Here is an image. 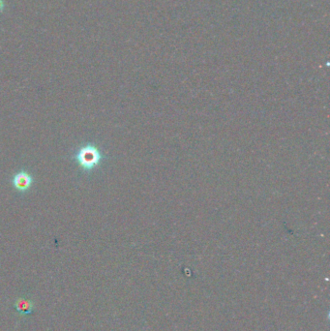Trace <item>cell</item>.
Returning a JSON list of instances; mask_svg holds the SVG:
<instances>
[{
    "mask_svg": "<svg viewBox=\"0 0 330 331\" xmlns=\"http://www.w3.org/2000/svg\"><path fill=\"white\" fill-rule=\"evenodd\" d=\"M105 158L106 156L99 147L91 143L81 147L72 156V159L83 172H91L99 167Z\"/></svg>",
    "mask_w": 330,
    "mask_h": 331,
    "instance_id": "cell-1",
    "label": "cell"
},
{
    "mask_svg": "<svg viewBox=\"0 0 330 331\" xmlns=\"http://www.w3.org/2000/svg\"><path fill=\"white\" fill-rule=\"evenodd\" d=\"M11 183L13 188L17 192L26 193L33 185L34 176L26 169H21L13 175Z\"/></svg>",
    "mask_w": 330,
    "mask_h": 331,
    "instance_id": "cell-2",
    "label": "cell"
},
{
    "mask_svg": "<svg viewBox=\"0 0 330 331\" xmlns=\"http://www.w3.org/2000/svg\"><path fill=\"white\" fill-rule=\"evenodd\" d=\"M14 309L17 311L18 314L22 316L30 315L35 311V304L33 300L26 297H20L16 299L13 305Z\"/></svg>",
    "mask_w": 330,
    "mask_h": 331,
    "instance_id": "cell-3",
    "label": "cell"
},
{
    "mask_svg": "<svg viewBox=\"0 0 330 331\" xmlns=\"http://www.w3.org/2000/svg\"><path fill=\"white\" fill-rule=\"evenodd\" d=\"M5 7V4H4V1L3 0H0V13H2L3 9Z\"/></svg>",
    "mask_w": 330,
    "mask_h": 331,
    "instance_id": "cell-4",
    "label": "cell"
}]
</instances>
